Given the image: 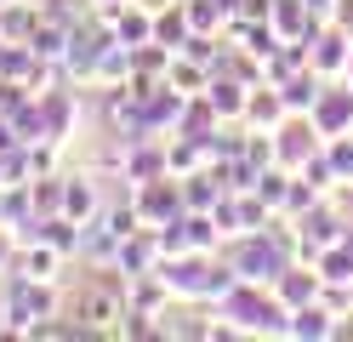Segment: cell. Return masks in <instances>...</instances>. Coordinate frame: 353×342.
<instances>
[{
    "label": "cell",
    "mask_w": 353,
    "mask_h": 342,
    "mask_svg": "<svg viewBox=\"0 0 353 342\" xmlns=\"http://www.w3.org/2000/svg\"><path fill=\"white\" fill-rule=\"evenodd\" d=\"M347 245H353V222H347Z\"/></svg>",
    "instance_id": "f546056e"
},
{
    "label": "cell",
    "mask_w": 353,
    "mask_h": 342,
    "mask_svg": "<svg viewBox=\"0 0 353 342\" xmlns=\"http://www.w3.org/2000/svg\"><path fill=\"white\" fill-rule=\"evenodd\" d=\"M223 194H228V182L216 177V166H200V171L183 177V205H188V211H211Z\"/></svg>",
    "instance_id": "2e32d148"
},
{
    "label": "cell",
    "mask_w": 353,
    "mask_h": 342,
    "mask_svg": "<svg viewBox=\"0 0 353 342\" xmlns=\"http://www.w3.org/2000/svg\"><path fill=\"white\" fill-rule=\"evenodd\" d=\"M347 63H353V35L336 29V23H325V29L307 40V68H314L319 80H342Z\"/></svg>",
    "instance_id": "8992f818"
},
{
    "label": "cell",
    "mask_w": 353,
    "mask_h": 342,
    "mask_svg": "<svg viewBox=\"0 0 353 342\" xmlns=\"http://www.w3.org/2000/svg\"><path fill=\"white\" fill-rule=\"evenodd\" d=\"M319 200H325V189H319V182L291 177V194H285V205H279V211H285V217H302V211H314Z\"/></svg>",
    "instance_id": "603a6c76"
},
{
    "label": "cell",
    "mask_w": 353,
    "mask_h": 342,
    "mask_svg": "<svg viewBox=\"0 0 353 342\" xmlns=\"http://www.w3.org/2000/svg\"><path fill=\"white\" fill-rule=\"evenodd\" d=\"M183 6H188L194 35H223V29H228V12L216 6V0H183Z\"/></svg>",
    "instance_id": "7402d4cb"
},
{
    "label": "cell",
    "mask_w": 353,
    "mask_h": 342,
    "mask_svg": "<svg viewBox=\"0 0 353 342\" xmlns=\"http://www.w3.org/2000/svg\"><path fill=\"white\" fill-rule=\"evenodd\" d=\"M342 80H347V86H353V63H347V75H342Z\"/></svg>",
    "instance_id": "f1b7e54d"
},
{
    "label": "cell",
    "mask_w": 353,
    "mask_h": 342,
    "mask_svg": "<svg viewBox=\"0 0 353 342\" xmlns=\"http://www.w3.org/2000/svg\"><path fill=\"white\" fill-rule=\"evenodd\" d=\"M319 149H325V131L314 126V114H285V120L274 126V160L285 171H302Z\"/></svg>",
    "instance_id": "5b68a950"
},
{
    "label": "cell",
    "mask_w": 353,
    "mask_h": 342,
    "mask_svg": "<svg viewBox=\"0 0 353 342\" xmlns=\"http://www.w3.org/2000/svg\"><path fill=\"white\" fill-rule=\"evenodd\" d=\"M330 6H336V0H307V12H319V17H330Z\"/></svg>",
    "instance_id": "4316f807"
},
{
    "label": "cell",
    "mask_w": 353,
    "mask_h": 342,
    "mask_svg": "<svg viewBox=\"0 0 353 342\" xmlns=\"http://www.w3.org/2000/svg\"><path fill=\"white\" fill-rule=\"evenodd\" d=\"M40 17H46V12L29 6V0H0V40H6V46H29Z\"/></svg>",
    "instance_id": "9a60e30c"
},
{
    "label": "cell",
    "mask_w": 353,
    "mask_h": 342,
    "mask_svg": "<svg viewBox=\"0 0 353 342\" xmlns=\"http://www.w3.org/2000/svg\"><path fill=\"white\" fill-rule=\"evenodd\" d=\"M63 268H69V251H57V245H46V240L17 245V263H12V274H29V280H52V285L69 280Z\"/></svg>",
    "instance_id": "9c48e42d"
},
{
    "label": "cell",
    "mask_w": 353,
    "mask_h": 342,
    "mask_svg": "<svg viewBox=\"0 0 353 342\" xmlns=\"http://www.w3.org/2000/svg\"><path fill=\"white\" fill-rule=\"evenodd\" d=\"M330 23H336V29H347V35H353V0H336V6H330Z\"/></svg>",
    "instance_id": "484cf974"
},
{
    "label": "cell",
    "mask_w": 353,
    "mask_h": 342,
    "mask_svg": "<svg viewBox=\"0 0 353 342\" xmlns=\"http://www.w3.org/2000/svg\"><path fill=\"white\" fill-rule=\"evenodd\" d=\"M274 291H279V303L285 308H302V303H319V291H325V274L307 263V257H291L279 268V280H274Z\"/></svg>",
    "instance_id": "ba28073f"
},
{
    "label": "cell",
    "mask_w": 353,
    "mask_h": 342,
    "mask_svg": "<svg viewBox=\"0 0 353 342\" xmlns=\"http://www.w3.org/2000/svg\"><path fill=\"white\" fill-rule=\"evenodd\" d=\"M97 171H85V177H69V189H63V217H74L80 228L92 222L97 211H103V189H97Z\"/></svg>",
    "instance_id": "7c38bea8"
},
{
    "label": "cell",
    "mask_w": 353,
    "mask_h": 342,
    "mask_svg": "<svg viewBox=\"0 0 353 342\" xmlns=\"http://www.w3.org/2000/svg\"><path fill=\"white\" fill-rule=\"evenodd\" d=\"M330 331H336V314L325 303H302L285 319V336H296V342H330Z\"/></svg>",
    "instance_id": "5bb4252c"
},
{
    "label": "cell",
    "mask_w": 353,
    "mask_h": 342,
    "mask_svg": "<svg viewBox=\"0 0 353 342\" xmlns=\"http://www.w3.org/2000/svg\"><path fill=\"white\" fill-rule=\"evenodd\" d=\"M216 314H223L239 336H285V319H291V308L279 303L274 285H245V280L216 303Z\"/></svg>",
    "instance_id": "7a4b0ae2"
},
{
    "label": "cell",
    "mask_w": 353,
    "mask_h": 342,
    "mask_svg": "<svg viewBox=\"0 0 353 342\" xmlns=\"http://www.w3.org/2000/svg\"><path fill=\"white\" fill-rule=\"evenodd\" d=\"M285 114H291V108H285L279 86H274V80H256V86H251V97H245V126H251V131H274Z\"/></svg>",
    "instance_id": "8fae6325"
},
{
    "label": "cell",
    "mask_w": 353,
    "mask_h": 342,
    "mask_svg": "<svg viewBox=\"0 0 353 342\" xmlns=\"http://www.w3.org/2000/svg\"><path fill=\"white\" fill-rule=\"evenodd\" d=\"M120 80H131V46L114 35L103 46V57H97V75H92V86H120Z\"/></svg>",
    "instance_id": "ffe728a7"
},
{
    "label": "cell",
    "mask_w": 353,
    "mask_h": 342,
    "mask_svg": "<svg viewBox=\"0 0 353 342\" xmlns=\"http://www.w3.org/2000/svg\"><path fill=\"white\" fill-rule=\"evenodd\" d=\"M307 114H314V126L325 137H347L353 131V86L347 80H325L319 86V103L307 108Z\"/></svg>",
    "instance_id": "52a82bcc"
},
{
    "label": "cell",
    "mask_w": 353,
    "mask_h": 342,
    "mask_svg": "<svg viewBox=\"0 0 353 342\" xmlns=\"http://www.w3.org/2000/svg\"><path fill=\"white\" fill-rule=\"evenodd\" d=\"M314 268L325 274V280H336V285H353V245H347V240L325 245L319 257H314Z\"/></svg>",
    "instance_id": "44dd1931"
},
{
    "label": "cell",
    "mask_w": 353,
    "mask_h": 342,
    "mask_svg": "<svg viewBox=\"0 0 353 342\" xmlns=\"http://www.w3.org/2000/svg\"><path fill=\"white\" fill-rule=\"evenodd\" d=\"M160 263H165V251H160V234H154V228L125 234V245H120V274H154Z\"/></svg>",
    "instance_id": "4fadbf2b"
},
{
    "label": "cell",
    "mask_w": 353,
    "mask_h": 342,
    "mask_svg": "<svg viewBox=\"0 0 353 342\" xmlns=\"http://www.w3.org/2000/svg\"><path fill=\"white\" fill-rule=\"evenodd\" d=\"M188 35H194V23H188V6H183V0H171V6H160V12H154V40H160V46L183 52V46H188Z\"/></svg>",
    "instance_id": "e0dca14e"
},
{
    "label": "cell",
    "mask_w": 353,
    "mask_h": 342,
    "mask_svg": "<svg viewBox=\"0 0 353 342\" xmlns=\"http://www.w3.org/2000/svg\"><path fill=\"white\" fill-rule=\"evenodd\" d=\"M325 160H330V171H336V182L353 177V131L347 137H325Z\"/></svg>",
    "instance_id": "cb8c5ba5"
},
{
    "label": "cell",
    "mask_w": 353,
    "mask_h": 342,
    "mask_svg": "<svg viewBox=\"0 0 353 342\" xmlns=\"http://www.w3.org/2000/svg\"><path fill=\"white\" fill-rule=\"evenodd\" d=\"M120 234L114 228H108L103 217H92L80 228V251H74V263H85V268H120Z\"/></svg>",
    "instance_id": "30bf717a"
},
{
    "label": "cell",
    "mask_w": 353,
    "mask_h": 342,
    "mask_svg": "<svg viewBox=\"0 0 353 342\" xmlns=\"http://www.w3.org/2000/svg\"><path fill=\"white\" fill-rule=\"evenodd\" d=\"M223 257H228V268H234L245 285H274V280H279V268L291 263L268 228H256V234H234V240L223 245Z\"/></svg>",
    "instance_id": "3957f363"
},
{
    "label": "cell",
    "mask_w": 353,
    "mask_h": 342,
    "mask_svg": "<svg viewBox=\"0 0 353 342\" xmlns=\"http://www.w3.org/2000/svg\"><path fill=\"white\" fill-rule=\"evenodd\" d=\"M114 6H125V0H92V12H114Z\"/></svg>",
    "instance_id": "83f0119b"
},
{
    "label": "cell",
    "mask_w": 353,
    "mask_h": 342,
    "mask_svg": "<svg viewBox=\"0 0 353 342\" xmlns=\"http://www.w3.org/2000/svg\"><path fill=\"white\" fill-rule=\"evenodd\" d=\"M319 75H314V68H291V75H285L279 80V97H285V108H291V114H307V108H314L319 103Z\"/></svg>",
    "instance_id": "d6986e66"
},
{
    "label": "cell",
    "mask_w": 353,
    "mask_h": 342,
    "mask_svg": "<svg viewBox=\"0 0 353 342\" xmlns=\"http://www.w3.org/2000/svg\"><path fill=\"white\" fill-rule=\"evenodd\" d=\"M0 303H6V336H40V325L63 314L69 291H63V285H52V280L6 274V285H0Z\"/></svg>",
    "instance_id": "6da1fadb"
},
{
    "label": "cell",
    "mask_w": 353,
    "mask_h": 342,
    "mask_svg": "<svg viewBox=\"0 0 353 342\" xmlns=\"http://www.w3.org/2000/svg\"><path fill=\"white\" fill-rule=\"evenodd\" d=\"M211 217H216V228H223V240L245 234V217H239V194H223V200L211 205Z\"/></svg>",
    "instance_id": "d4e9b609"
},
{
    "label": "cell",
    "mask_w": 353,
    "mask_h": 342,
    "mask_svg": "<svg viewBox=\"0 0 353 342\" xmlns=\"http://www.w3.org/2000/svg\"><path fill=\"white\" fill-rule=\"evenodd\" d=\"M131 205H137L143 228H171L176 217L188 211L183 205V177H148V182H131Z\"/></svg>",
    "instance_id": "277c9868"
},
{
    "label": "cell",
    "mask_w": 353,
    "mask_h": 342,
    "mask_svg": "<svg viewBox=\"0 0 353 342\" xmlns=\"http://www.w3.org/2000/svg\"><path fill=\"white\" fill-rule=\"evenodd\" d=\"M211 75H216V68H211L205 57H188V52H176L171 68H165V80H171L176 91H188V97H200V91L211 86Z\"/></svg>",
    "instance_id": "ac0fdd59"
}]
</instances>
